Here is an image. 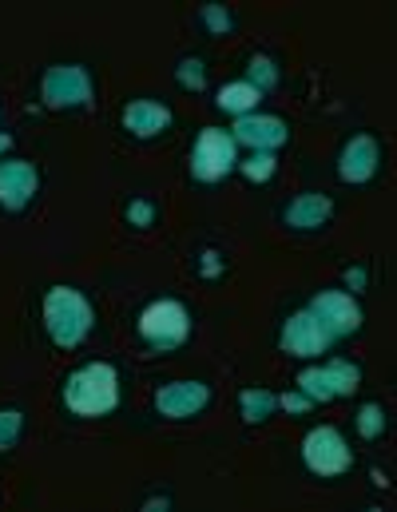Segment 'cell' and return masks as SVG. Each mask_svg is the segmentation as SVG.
<instances>
[{
	"label": "cell",
	"instance_id": "cell-13",
	"mask_svg": "<svg viewBox=\"0 0 397 512\" xmlns=\"http://www.w3.org/2000/svg\"><path fill=\"white\" fill-rule=\"evenodd\" d=\"M235 143H247L255 151H270V147H282L290 139V128L274 116H239L235 120Z\"/></svg>",
	"mask_w": 397,
	"mask_h": 512
},
{
	"label": "cell",
	"instance_id": "cell-25",
	"mask_svg": "<svg viewBox=\"0 0 397 512\" xmlns=\"http://www.w3.org/2000/svg\"><path fill=\"white\" fill-rule=\"evenodd\" d=\"M151 215H155V211H151V203H132V207H128V219H132L135 227H147V223H151Z\"/></svg>",
	"mask_w": 397,
	"mask_h": 512
},
{
	"label": "cell",
	"instance_id": "cell-6",
	"mask_svg": "<svg viewBox=\"0 0 397 512\" xmlns=\"http://www.w3.org/2000/svg\"><path fill=\"white\" fill-rule=\"evenodd\" d=\"M358 385H362V370L354 362H342V358H334L330 366H310L298 374V389L310 401H330V397L354 393Z\"/></svg>",
	"mask_w": 397,
	"mask_h": 512
},
{
	"label": "cell",
	"instance_id": "cell-2",
	"mask_svg": "<svg viewBox=\"0 0 397 512\" xmlns=\"http://www.w3.org/2000/svg\"><path fill=\"white\" fill-rule=\"evenodd\" d=\"M44 326L56 346H80L92 330V306L72 286H52L44 298Z\"/></svg>",
	"mask_w": 397,
	"mask_h": 512
},
{
	"label": "cell",
	"instance_id": "cell-17",
	"mask_svg": "<svg viewBox=\"0 0 397 512\" xmlns=\"http://www.w3.org/2000/svg\"><path fill=\"white\" fill-rule=\"evenodd\" d=\"M239 405H243V421L259 425V421H266V417H270V409L278 405V397H274V393H266V389H243Z\"/></svg>",
	"mask_w": 397,
	"mask_h": 512
},
{
	"label": "cell",
	"instance_id": "cell-26",
	"mask_svg": "<svg viewBox=\"0 0 397 512\" xmlns=\"http://www.w3.org/2000/svg\"><path fill=\"white\" fill-rule=\"evenodd\" d=\"M215 258L219 255H211V251L203 255V274H219V262H215Z\"/></svg>",
	"mask_w": 397,
	"mask_h": 512
},
{
	"label": "cell",
	"instance_id": "cell-3",
	"mask_svg": "<svg viewBox=\"0 0 397 512\" xmlns=\"http://www.w3.org/2000/svg\"><path fill=\"white\" fill-rule=\"evenodd\" d=\"M139 334H143V342H147L151 350H175V346L187 342L191 318H187L183 302L159 298V302H151V306L139 314Z\"/></svg>",
	"mask_w": 397,
	"mask_h": 512
},
{
	"label": "cell",
	"instance_id": "cell-12",
	"mask_svg": "<svg viewBox=\"0 0 397 512\" xmlns=\"http://www.w3.org/2000/svg\"><path fill=\"white\" fill-rule=\"evenodd\" d=\"M378 163H382V155H378L374 135H358V139H350V143L342 147L338 175H342L346 183H366V179L378 171Z\"/></svg>",
	"mask_w": 397,
	"mask_h": 512
},
{
	"label": "cell",
	"instance_id": "cell-20",
	"mask_svg": "<svg viewBox=\"0 0 397 512\" xmlns=\"http://www.w3.org/2000/svg\"><path fill=\"white\" fill-rule=\"evenodd\" d=\"M247 68H251V80H247V84H255L259 92H266V88H274V84H278V68H274V60H270V56H255Z\"/></svg>",
	"mask_w": 397,
	"mask_h": 512
},
{
	"label": "cell",
	"instance_id": "cell-16",
	"mask_svg": "<svg viewBox=\"0 0 397 512\" xmlns=\"http://www.w3.org/2000/svg\"><path fill=\"white\" fill-rule=\"evenodd\" d=\"M259 100H263V92H259L255 84H247V80H235V84L219 88V96H215V104H219L223 112H235V116H251Z\"/></svg>",
	"mask_w": 397,
	"mask_h": 512
},
{
	"label": "cell",
	"instance_id": "cell-1",
	"mask_svg": "<svg viewBox=\"0 0 397 512\" xmlns=\"http://www.w3.org/2000/svg\"><path fill=\"white\" fill-rule=\"evenodd\" d=\"M64 401L72 413L80 417H100L108 409H116L120 401V378L108 362H92V366H80L68 382H64Z\"/></svg>",
	"mask_w": 397,
	"mask_h": 512
},
{
	"label": "cell",
	"instance_id": "cell-21",
	"mask_svg": "<svg viewBox=\"0 0 397 512\" xmlns=\"http://www.w3.org/2000/svg\"><path fill=\"white\" fill-rule=\"evenodd\" d=\"M274 167H278V163H274V155H270V151H255V155L243 163V175H247V179H255V183H263V179L274 175Z\"/></svg>",
	"mask_w": 397,
	"mask_h": 512
},
{
	"label": "cell",
	"instance_id": "cell-9",
	"mask_svg": "<svg viewBox=\"0 0 397 512\" xmlns=\"http://www.w3.org/2000/svg\"><path fill=\"white\" fill-rule=\"evenodd\" d=\"M310 314H314L334 338L354 334V330L362 326V310H358V302H354L350 294H342V290H322V294L310 302Z\"/></svg>",
	"mask_w": 397,
	"mask_h": 512
},
{
	"label": "cell",
	"instance_id": "cell-15",
	"mask_svg": "<svg viewBox=\"0 0 397 512\" xmlns=\"http://www.w3.org/2000/svg\"><path fill=\"white\" fill-rule=\"evenodd\" d=\"M330 199L326 195H318V191H302L290 207H286V227H294V231H318V227H326V219H330Z\"/></svg>",
	"mask_w": 397,
	"mask_h": 512
},
{
	"label": "cell",
	"instance_id": "cell-27",
	"mask_svg": "<svg viewBox=\"0 0 397 512\" xmlns=\"http://www.w3.org/2000/svg\"><path fill=\"white\" fill-rule=\"evenodd\" d=\"M346 278H350V286H362V282H366V270H362V266H354Z\"/></svg>",
	"mask_w": 397,
	"mask_h": 512
},
{
	"label": "cell",
	"instance_id": "cell-14",
	"mask_svg": "<svg viewBox=\"0 0 397 512\" xmlns=\"http://www.w3.org/2000/svg\"><path fill=\"white\" fill-rule=\"evenodd\" d=\"M124 128L132 131L135 139H151V135H163L171 128V112L155 100H135L124 108Z\"/></svg>",
	"mask_w": 397,
	"mask_h": 512
},
{
	"label": "cell",
	"instance_id": "cell-23",
	"mask_svg": "<svg viewBox=\"0 0 397 512\" xmlns=\"http://www.w3.org/2000/svg\"><path fill=\"white\" fill-rule=\"evenodd\" d=\"M203 20H207V28H211V32H219V36L231 28L227 8H219V4H203Z\"/></svg>",
	"mask_w": 397,
	"mask_h": 512
},
{
	"label": "cell",
	"instance_id": "cell-8",
	"mask_svg": "<svg viewBox=\"0 0 397 512\" xmlns=\"http://www.w3.org/2000/svg\"><path fill=\"white\" fill-rule=\"evenodd\" d=\"M282 350L286 354H294V358H318V354H326V346L334 342V334L310 314V310H302V314H294L286 326H282Z\"/></svg>",
	"mask_w": 397,
	"mask_h": 512
},
{
	"label": "cell",
	"instance_id": "cell-18",
	"mask_svg": "<svg viewBox=\"0 0 397 512\" xmlns=\"http://www.w3.org/2000/svg\"><path fill=\"white\" fill-rule=\"evenodd\" d=\"M358 433H362L366 441L382 437V433H386V409H382V405H374V401H370V405H362V409H358Z\"/></svg>",
	"mask_w": 397,
	"mask_h": 512
},
{
	"label": "cell",
	"instance_id": "cell-10",
	"mask_svg": "<svg viewBox=\"0 0 397 512\" xmlns=\"http://www.w3.org/2000/svg\"><path fill=\"white\" fill-rule=\"evenodd\" d=\"M207 401H211V389L203 382H171L155 393V409H159L163 417H171V421L195 417Z\"/></svg>",
	"mask_w": 397,
	"mask_h": 512
},
{
	"label": "cell",
	"instance_id": "cell-7",
	"mask_svg": "<svg viewBox=\"0 0 397 512\" xmlns=\"http://www.w3.org/2000/svg\"><path fill=\"white\" fill-rule=\"evenodd\" d=\"M231 167H235V139L219 128L199 131L195 151H191V171H195V179L215 183V179H223Z\"/></svg>",
	"mask_w": 397,
	"mask_h": 512
},
{
	"label": "cell",
	"instance_id": "cell-5",
	"mask_svg": "<svg viewBox=\"0 0 397 512\" xmlns=\"http://www.w3.org/2000/svg\"><path fill=\"white\" fill-rule=\"evenodd\" d=\"M40 96L48 108L64 112V108H84L92 100V80L80 64H56L44 72V84H40Z\"/></svg>",
	"mask_w": 397,
	"mask_h": 512
},
{
	"label": "cell",
	"instance_id": "cell-24",
	"mask_svg": "<svg viewBox=\"0 0 397 512\" xmlns=\"http://www.w3.org/2000/svg\"><path fill=\"white\" fill-rule=\"evenodd\" d=\"M278 405H282L286 413H306V409H310L314 401H310V397H306V393L298 389V393H282V397H278Z\"/></svg>",
	"mask_w": 397,
	"mask_h": 512
},
{
	"label": "cell",
	"instance_id": "cell-19",
	"mask_svg": "<svg viewBox=\"0 0 397 512\" xmlns=\"http://www.w3.org/2000/svg\"><path fill=\"white\" fill-rule=\"evenodd\" d=\"M20 429H24V413L20 409H0V453H8L16 445Z\"/></svg>",
	"mask_w": 397,
	"mask_h": 512
},
{
	"label": "cell",
	"instance_id": "cell-28",
	"mask_svg": "<svg viewBox=\"0 0 397 512\" xmlns=\"http://www.w3.org/2000/svg\"><path fill=\"white\" fill-rule=\"evenodd\" d=\"M8 143H12V135H0V151H4V147H8Z\"/></svg>",
	"mask_w": 397,
	"mask_h": 512
},
{
	"label": "cell",
	"instance_id": "cell-11",
	"mask_svg": "<svg viewBox=\"0 0 397 512\" xmlns=\"http://www.w3.org/2000/svg\"><path fill=\"white\" fill-rule=\"evenodd\" d=\"M36 187H40V179H36V167H32V163H24V159L0 163V203H4L8 211L24 207V203L36 195Z\"/></svg>",
	"mask_w": 397,
	"mask_h": 512
},
{
	"label": "cell",
	"instance_id": "cell-4",
	"mask_svg": "<svg viewBox=\"0 0 397 512\" xmlns=\"http://www.w3.org/2000/svg\"><path fill=\"white\" fill-rule=\"evenodd\" d=\"M302 461L318 477H338V473H346L354 465V453H350V445L342 441V433L334 425H318L302 441Z\"/></svg>",
	"mask_w": 397,
	"mask_h": 512
},
{
	"label": "cell",
	"instance_id": "cell-22",
	"mask_svg": "<svg viewBox=\"0 0 397 512\" xmlns=\"http://www.w3.org/2000/svg\"><path fill=\"white\" fill-rule=\"evenodd\" d=\"M179 84L191 88V92H199L203 88V64L199 60H183L179 64Z\"/></svg>",
	"mask_w": 397,
	"mask_h": 512
}]
</instances>
